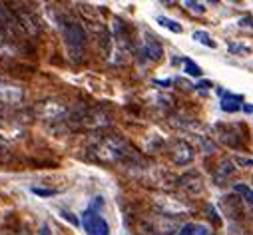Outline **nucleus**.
<instances>
[{"label":"nucleus","instance_id":"nucleus-1","mask_svg":"<svg viewBox=\"0 0 253 235\" xmlns=\"http://www.w3.org/2000/svg\"><path fill=\"white\" fill-rule=\"evenodd\" d=\"M132 152L134 150L130 148L128 142H126L124 138H120V136H114V134L98 138V142L90 150L92 157L96 161H100V163H106V165L128 161L132 157Z\"/></svg>","mask_w":253,"mask_h":235},{"label":"nucleus","instance_id":"nucleus-2","mask_svg":"<svg viewBox=\"0 0 253 235\" xmlns=\"http://www.w3.org/2000/svg\"><path fill=\"white\" fill-rule=\"evenodd\" d=\"M62 32H64L66 46L70 50V56L74 58V62H80V56L86 50L88 44V32L80 22L74 20H64L62 22Z\"/></svg>","mask_w":253,"mask_h":235},{"label":"nucleus","instance_id":"nucleus-3","mask_svg":"<svg viewBox=\"0 0 253 235\" xmlns=\"http://www.w3.org/2000/svg\"><path fill=\"white\" fill-rule=\"evenodd\" d=\"M74 120L80 122V126L86 128V130H102V128H106V126L112 124V116H110L106 110L96 108V110H86V112H82L80 116L74 118Z\"/></svg>","mask_w":253,"mask_h":235},{"label":"nucleus","instance_id":"nucleus-4","mask_svg":"<svg viewBox=\"0 0 253 235\" xmlns=\"http://www.w3.org/2000/svg\"><path fill=\"white\" fill-rule=\"evenodd\" d=\"M34 112L42 118V120H46V122H58V120H64V118H68V108L62 102L52 100V98L42 100L34 108Z\"/></svg>","mask_w":253,"mask_h":235},{"label":"nucleus","instance_id":"nucleus-5","mask_svg":"<svg viewBox=\"0 0 253 235\" xmlns=\"http://www.w3.org/2000/svg\"><path fill=\"white\" fill-rule=\"evenodd\" d=\"M82 227L88 235H110V225L108 221L94 209V207H88L84 213H82Z\"/></svg>","mask_w":253,"mask_h":235},{"label":"nucleus","instance_id":"nucleus-6","mask_svg":"<svg viewBox=\"0 0 253 235\" xmlns=\"http://www.w3.org/2000/svg\"><path fill=\"white\" fill-rule=\"evenodd\" d=\"M14 14H16L18 24L24 30L26 36H38L42 32V22L36 16V12H32V10H16Z\"/></svg>","mask_w":253,"mask_h":235},{"label":"nucleus","instance_id":"nucleus-7","mask_svg":"<svg viewBox=\"0 0 253 235\" xmlns=\"http://www.w3.org/2000/svg\"><path fill=\"white\" fill-rule=\"evenodd\" d=\"M194 157H196V150L189 146L185 140L173 142V146H171V159H173V163L187 165V163L194 161Z\"/></svg>","mask_w":253,"mask_h":235},{"label":"nucleus","instance_id":"nucleus-8","mask_svg":"<svg viewBox=\"0 0 253 235\" xmlns=\"http://www.w3.org/2000/svg\"><path fill=\"white\" fill-rule=\"evenodd\" d=\"M24 100V90L20 86L8 84L0 80V104L4 106H18Z\"/></svg>","mask_w":253,"mask_h":235},{"label":"nucleus","instance_id":"nucleus-9","mask_svg":"<svg viewBox=\"0 0 253 235\" xmlns=\"http://www.w3.org/2000/svg\"><path fill=\"white\" fill-rule=\"evenodd\" d=\"M177 186L185 190L187 194H202L204 192V180L198 171H187L177 180Z\"/></svg>","mask_w":253,"mask_h":235},{"label":"nucleus","instance_id":"nucleus-10","mask_svg":"<svg viewBox=\"0 0 253 235\" xmlns=\"http://www.w3.org/2000/svg\"><path fill=\"white\" fill-rule=\"evenodd\" d=\"M142 54H144L146 58H150V60H160V58L164 56V46L160 44L158 38H154L152 34H146Z\"/></svg>","mask_w":253,"mask_h":235},{"label":"nucleus","instance_id":"nucleus-11","mask_svg":"<svg viewBox=\"0 0 253 235\" xmlns=\"http://www.w3.org/2000/svg\"><path fill=\"white\" fill-rule=\"evenodd\" d=\"M22 134H24V130L18 124H14L12 120H8V118H4V116H0V138L18 140V138H22Z\"/></svg>","mask_w":253,"mask_h":235},{"label":"nucleus","instance_id":"nucleus-12","mask_svg":"<svg viewBox=\"0 0 253 235\" xmlns=\"http://www.w3.org/2000/svg\"><path fill=\"white\" fill-rule=\"evenodd\" d=\"M221 209H223L225 215H229L233 219L235 217H241V213H243L241 199L237 196H225V197H221Z\"/></svg>","mask_w":253,"mask_h":235},{"label":"nucleus","instance_id":"nucleus-13","mask_svg":"<svg viewBox=\"0 0 253 235\" xmlns=\"http://www.w3.org/2000/svg\"><path fill=\"white\" fill-rule=\"evenodd\" d=\"M219 140L229 148H241V136L235 132V126H217Z\"/></svg>","mask_w":253,"mask_h":235},{"label":"nucleus","instance_id":"nucleus-14","mask_svg":"<svg viewBox=\"0 0 253 235\" xmlns=\"http://www.w3.org/2000/svg\"><path fill=\"white\" fill-rule=\"evenodd\" d=\"M219 94L223 96V100H221V110L223 112H237L239 108H241V102H243V98L241 96H235V94H229V92H221L219 90Z\"/></svg>","mask_w":253,"mask_h":235},{"label":"nucleus","instance_id":"nucleus-15","mask_svg":"<svg viewBox=\"0 0 253 235\" xmlns=\"http://www.w3.org/2000/svg\"><path fill=\"white\" fill-rule=\"evenodd\" d=\"M235 169H237V165L231 161V159H223L221 163H219V167H217V171H215V182H217V186L219 184H223L229 175H233L235 173Z\"/></svg>","mask_w":253,"mask_h":235},{"label":"nucleus","instance_id":"nucleus-16","mask_svg":"<svg viewBox=\"0 0 253 235\" xmlns=\"http://www.w3.org/2000/svg\"><path fill=\"white\" fill-rule=\"evenodd\" d=\"M179 235H213V231L204 223H185L179 229Z\"/></svg>","mask_w":253,"mask_h":235},{"label":"nucleus","instance_id":"nucleus-17","mask_svg":"<svg viewBox=\"0 0 253 235\" xmlns=\"http://www.w3.org/2000/svg\"><path fill=\"white\" fill-rule=\"evenodd\" d=\"M154 229L160 231V233H173L177 229V221L169 219V215H160L156 221H154Z\"/></svg>","mask_w":253,"mask_h":235},{"label":"nucleus","instance_id":"nucleus-18","mask_svg":"<svg viewBox=\"0 0 253 235\" xmlns=\"http://www.w3.org/2000/svg\"><path fill=\"white\" fill-rule=\"evenodd\" d=\"M192 38H194L196 42H200V44L208 46V48H215V46H217V44L213 42V38H211L208 32H204V30H196V32L192 34Z\"/></svg>","mask_w":253,"mask_h":235},{"label":"nucleus","instance_id":"nucleus-19","mask_svg":"<svg viewBox=\"0 0 253 235\" xmlns=\"http://www.w3.org/2000/svg\"><path fill=\"white\" fill-rule=\"evenodd\" d=\"M183 70H185V74H189V76H196V78H200L204 72H202V68L194 62V60H189V58H185L183 60Z\"/></svg>","mask_w":253,"mask_h":235},{"label":"nucleus","instance_id":"nucleus-20","mask_svg":"<svg viewBox=\"0 0 253 235\" xmlns=\"http://www.w3.org/2000/svg\"><path fill=\"white\" fill-rule=\"evenodd\" d=\"M158 24H162V26H166L168 30H171V32H175V34H181V26L175 22V20H171V18H166V16H158Z\"/></svg>","mask_w":253,"mask_h":235},{"label":"nucleus","instance_id":"nucleus-21","mask_svg":"<svg viewBox=\"0 0 253 235\" xmlns=\"http://www.w3.org/2000/svg\"><path fill=\"white\" fill-rule=\"evenodd\" d=\"M16 161V157L12 156V152H8L4 146H0V167H6V165H12Z\"/></svg>","mask_w":253,"mask_h":235},{"label":"nucleus","instance_id":"nucleus-22","mask_svg":"<svg viewBox=\"0 0 253 235\" xmlns=\"http://www.w3.org/2000/svg\"><path fill=\"white\" fill-rule=\"evenodd\" d=\"M227 50L233 52V54H251V46H245V44H239V42H229Z\"/></svg>","mask_w":253,"mask_h":235},{"label":"nucleus","instance_id":"nucleus-23","mask_svg":"<svg viewBox=\"0 0 253 235\" xmlns=\"http://www.w3.org/2000/svg\"><path fill=\"white\" fill-rule=\"evenodd\" d=\"M183 6L189 8L192 12H196V14H204V12H206V6H204L202 2H194V0H185Z\"/></svg>","mask_w":253,"mask_h":235},{"label":"nucleus","instance_id":"nucleus-24","mask_svg":"<svg viewBox=\"0 0 253 235\" xmlns=\"http://www.w3.org/2000/svg\"><path fill=\"white\" fill-rule=\"evenodd\" d=\"M237 26H239L241 30H249V32H253V16H245V18H241V20L237 22Z\"/></svg>","mask_w":253,"mask_h":235},{"label":"nucleus","instance_id":"nucleus-25","mask_svg":"<svg viewBox=\"0 0 253 235\" xmlns=\"http://www.w3.org/2000/svg\"><path fill=\"white\" fill-rule=\"evenodd\" d=\"M32 192H34L36 196H40V197H52V196L60 194L58 190H42V188H32Z\"/></svg>","mask_w":253,"mask_h":235},{"label":"nucleus","instance_id":"nucleus-26","mask_svg":"<svg viewBox=\"0 0 253 235\" xmlns=\"http://www.w3.org/2000/svg\"><path fill=\"white\" fill-rule=\"evenodd\" d=\"M233 163L239 165V167H253V159H251V157H241V156H237V157L233 159Z\"/></svg>","mask_w":253,"mask_h":235},{"label":"nucleus","instance_id":"nucleus-27","mask_svg":"<svg viewBox=\"0 0 253 235\" xmlns=\"http://www.w3.org/2000/svg\"><path fill=\"white\" fill-rule=\"evenodd\" d=\"M60 215L64 217L66 221H70V223H72L74 227H78V225H80V221H78V219L74 217V213H70V211H66V209H60Z\"/></svg>","mask_w":253,"mask_h":235},{"label":"nucleus","instance_id":"nucleus-28","mask_svg":"<svg viewBox=\"0 0 253 235\" xmlns=\"http://www.w3.org/2000/svg\"><path fill=\"white\" fill-rule=\"evenodd\" d=\"M40 235H52V233H50V227H48V225H42V229H40Z\"/></svg>","mask_w":253,"mask_h":235},{"label":"nucleus","instance_id":"nucleus-29","mask_svg":"<svg viewBox=\"0 0 253 235\" xmlns=\"http://www.w3.org/2000/svg\"><path fill=\"white\" fill-rule=\"evenodd\" d=\"M245 199H247L249 203H253V192H251V190H249V192L245 194Z\"/></svg>","mask_w":253,"mask_h":235},{"label":"nucleus","instance_id":"nucleus-30","mask_svg":"<svg viewBox=\"0 0 253 235\" xmlns=\"http://www.w3.org/2000/svg\"><path fill=\"white\" fill-rule=\"evenodd\" d=\"M210 86H211V82H202L198 88H204V90H206V88H210Z\"/></svg>","mask_w":253,"mask_h":235},{"label":"nucleus","instance_id":"nucleus-31","mask_svg":"<svg viewBox=\"0 0 253 235\" xmlns=\"http://www.w3.org/2000/svg\"><path fill=\"white\" fill-rule=\"evenodd\" d=\"M243 110H245V112H249V114H251V112H253V106H243Z\"/></svg>","mask_w":253,"mask_h":235},{"label":"nucleus","instance_id":"nucleus-32","mask_svg":"<svg viewBox=\"0 0 253 235\" xmlns=\"http://www.w3.org/2000/svg\"><path fill=\"white\" fill-rule=\"evenodd\" d=\"M20 235H30V231H26V229H24V231H20Z\"/></svg>","mask_w":253,"mask_h":235}]
</instances>
